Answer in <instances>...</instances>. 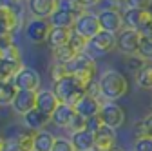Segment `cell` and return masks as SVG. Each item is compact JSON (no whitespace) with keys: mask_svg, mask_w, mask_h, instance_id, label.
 <instances>
[{"mask_svg":"<svg viewBox=\"0 0 152 151\" xmlns=\"http://www.w3.org/2000/svg\"><path fill=\"white\" fill-rule=\"evenodd\" d=\"M54 95L60 100V104L71 106L74 107L85 95H87V86L83 82H80L74 77H65L58 82H54Z\"/></svg>","mask_w":152,"mask_h":151,"instance_id":"cell-1","label":"cell"},{"mask_svg":"<svg viewBox=\"0 0 152 151\" xmlns=\"http://www.w3.org/2000/svg\"><path fill=\"white\" fill-rule=\"evenodd\" d=\"M98 84H100V98L107 102H114V100L121 98L129 91L127 78L118 71H105L100 77Z\"/></svg>","mask_w":152,"mask_h":151,"instance_id":"cell-2","label":"cell"},{"mask_svg":"<svg viewBox=\"0 0 152 151\" xmlns=\"http://www.w3.org/2000/svg\"><path fill=\"white\" fill-rule=\"evenodd\" d=\"M67 67H69V75H71V77L78 78L85 86L94 82V77H96V62H94V58L89 56L87 53L78 55L74 60H71L67 64Z\"/></svg>","mask_w":152,"mask_h":151,"instance_id":"cell-3","label":"cell"},{"mask_svg":"<svg viewBox=\"0 0 152 151\" xmlns=\"http://www.w3.org/2000/svg\"><path fill=\"white\" fill-rule=\"evenodd\" d=\"M72 31L76 35H80L83 36V38L91 40L94 38L100 31H102V26H100V20H98V15H94V13H89L85 11L83 15H80L78 18H76V22H74V27Z\"/></svg>","mask_w":152,"mask_h":151,"instance_id":"cell-4","label":"cell"},{"mask_svg":"<svg viewBox=\"0 0 152 151\" xmlns=\"http://www.w3.org/2000/svg\"><path fill=\"white\" fill-rule=\"evenodd\" d=\"M140 40H141V35L136 29H130V27H123L118 35H116V47L123 53V55H138L140 49Z\"/></svg>","mask_w":152,"mask_h":151,"instance_id":"cell-5","label":"cell"},{"mask_svg":"<svg viewBox=\"0 0 152 151\" xmlns=\"http://www.w3.org/2000/svg\"><path fill=\"white\" fill-rule=\"evenodd\" d=\"M98 117H100V120H102L103 126L112 127V129H118L125 122V113H123V109L118 104H114V102L102 104V109L98 113Z\"/></svg>","mask_w":152,"mask_h":151,"instance_id":"cell-6","label":"cell"},{"mask_svg":"<svg viewBox=\"0 0 152 151\" xmlns=\"http://www.w3.org/2000/svg\"><path fill=\"white\" fill-rule=\"evenodd\" d=\"M98 20H100L102 31H109V33H114V35H118L125 27L123 13H120L118 9H103V11H100L98 13Z\"/></svg>","mask_w":152,"mask_h":151,"instance_id":"cell-7","label":"cell"},{"mask_svg":"<svg viewBox=\"0 0 152 151\" xmlns=\"http://www.w3.org/2000/svg\"><path fill=\"white\" fill-rule=\"evenodd\" d=\"M123 22H125V27H130V29H136L138 33L143 31L150 22H152V11H143V9H129L123 13Z\"/></svg>","mask_w":152,"mask_h":151,"instance_id":"cell-8","label":"cell"},{"mask_svg":"<svg viewBox=\"0 0 152 151\" xmlns=\"http://www.w3.org/2000/svg\"><path fill=\"white\" fill-rule=\"evenodd\" d=\"M15 86L18 89H26V91H40V75L36 73V69L24 66L20 71L16 73V77L13 78Z\"/></svg>","mask_w":152,"mask_h":151,"instance_id":"cell-9","label":"cell"},{"mask_svg":"<svg viewBox=\"0 0 152 151\" xmlns=\"http://www.w3.org/2000/svg\"><path fill=\"white\" fill-rule=\"evenodd\" d=\"M51 29H53V26H51L49 20H45V18H33L26 27V35L31 42L40 44V42L47 40Z\"/></svg>","mask_w":152,"mask_h":151,"instance_id":"cell-10","label":"cell"},{"mask_svg":"<svg viewBox=\"0 0 152 151\" xmlns=\"http://www.w3.org/2000/svg\"><path fill=\"white\" fill-rule=\"evenodd\" d=\"M27 9L34 18H49L58 9V0H27Z\"/></svg>","mask_w":152,"mask_h":151,"instance_id":"cell-11","label":"cell"},{"mask_svg":"<svg viewBox=\"0 0 152 151\" xmlns=\"http://www.w3.org/2000/svg\"><path fill=\"white\" fill-rule=\"evenodd\" d=\"M36 93L38 91H26V89H18L16 97L13 100V109L18 113V115H26V113L33 111L36 107Z\"/></svg>","mask_w":152,"mask_h":151,"instance_id":"cell-12","label":"cell"},{"mask_svg":"<svg viewBox=\"0 0 152 151\" xmlns=\"http://www.w3.org/2000/svg\"><path fill=\"white\" fill-rule=\"evenodd\" d=\"M112 147H116V133L112 127L102 126L94 131V151H109Z\"/></svg>","mask_w":152,"mask_h":151,"instance_id":"cell-13","label":"cell"},{"mask_svg":"<svg viewBox=\"0 0 152 151\" xmlns=\"http://www.w3.org/2000/svg\"><path fill=\"white\" fill-rule=\"evenodd\" d=\"M74 109H76V113L78 115H82L83 118H94V117H98V113H100V109H102V102H100V98H96V97H91V95H85L78 104L74 106Z\"/></svg>","mask_w":152,"mask_h":151,"instance_id":"cell-14","label":"cell"},{"mask_svg":"<svg viewBox=\"0 0 152 151\" xmlns=\"http://www.w3.org/2000/svg\"><path fill=\"white\" fill-rule=\"evenodd\" d=\"M2 151H33V133H20L6 138Z\"/></svg>","mask_w":152,"mask_h":151,"instance_id":"cell-15","label":"cell"},{"mask_svg":"<svg viewBox=\"0 0 152 151\" xmlns=\"http://www.w3.org/2000/svg\"><path fill=\"white\" fill-rule=\"evenodd\" d=\"M89 47H92L96 53H109L116 47V35L109 31H100L94 38L89 40Z\"/></svg>","mask_w":152,"mask_h":151,"instance_id":"cell-16","label":"cell"},{"mask_svg":"<svg viewBox=\"0 0 152 151\" xmlns=\"http://www.w3.org/2000/svg\"><path fill=\"white\" fill-rule=\"evenodd\" d=\"M60 106V100L56 98L54 91H49V89H42L36 93V109H40L45 115H53L54 109Z\"/></svg>","mask_w":152,"mask_h":151,"instance_id":"cell-17","label":"cell"},{"mask_svg":"<svg viewBox=\"0 0 152 151\" xmlns=\"http://www.w3.org/2000/svg\"><path fill=\"white\" fill-rule=\"evenodd\" d=\"M16 26H18V13L11 7L0 6V36L13 35Z\"/></svg>","mask_w":152,"mask_h":151,"instance_id":"cell-18","label":"cell"},{"mask_svg":"<svg viewBox=\"0 0 152 151\" xmlns=\"http://www.w3.org/2000/svg\"><path fill=\"white\" fill-rule=\"evenodd\" d=\"M71 142L76 151H94V131H76L71 135Z\"/></svg>","mask_w":152,"mask_h":151,"instance_id":"cell-19","label":"cell"},{"mask_svg":"<svg viewBox=\"0 0 152 151\" xmlns=\"http://www.w3.org/2000/svg\"><path fill=\"white\" fill-rule=\"evenodd\" d=\"M71 36H72V29H69V27H53L45 42L49 44L51 49H56V47L69 44Z\"/></svg>","mask_w":152,"mask_h":151,"instance_id":"cell-20","label":"cell"},{"mask_svg":"<svg viewBox=\"0 0 152 151\" xmlns=\"http://www.w3.org/2000/svg\"><path fill=\"white\" fill-rule=\"evenodd\" d=\"M22 67H24L22 60H9V58L0 56V82L13 80Z\"/></svg>","mask_w":152,"mask_h":151,"instance_id":"cell-21","label":"cell"},{"mask_svg":"<svg viewBox=\"0 0 152 151\" xmlns=\"http://www.w3.org/2000/svg\"><path fill=\"white\" fill-rule=\"evenodd\" d=\"M74 115H76V109L74 107L60 104L58 107L54 109V113L51 115V122H54L58 127H69V124L74 118Z\"/></svg>","mask_w":152,"mask_h":151,"instance_id":"cell-22","label":"cell"},{"mask_svg":"<svg viewBox=\"0 0 152 151\" xmlns=\"http://www.w3.org/2000/svg\"><path fill=\"white\" fill-rule=\"evenodd\" d=\"M51 120V117L49 115H45V113H42L40 109H33V111H29V113H26L24 115V122H26V126L31 129V131H42L44 129V126L47 124Z\"/></svg>","mask_w":152,"mask_h":151,"instance_id":"cell-23","label":"cell"},{"mask_svg":"<svg viewBox=\"0 0 152 151\" xmlns=\"http://www.w3.org/2000/svg\"><path fill=\"white\" fill-rule=\"evenodd\" d=\"M54 135L49 131H34L33 133V151H53Z\"/></svg>","mask_w":152,"mask_h":151,"instance_id":"cell-24","label":"cell"},{"mask_svg":"<svg viewBox=\"0 0 152 151\" xmlns=\"http://www.w3.org/2000/svg\"><path fill=\"white\" fill-rule=\"evenodd\" d=\"M49 22H51L53 27H69V29H72L74 22H76V16L71 11H65V9L58 7L53 13V16L49 18Z\"/></svg>","mask_w":152,"mask_h":151,"instance_id":"cell-25","label":"cell"},{"mask_svg":"<svg viewBox=\"0 0 152 151\" xmlns=\"http://www.w3.org/2000/svg\"><path fill=\"white\" fill-rule=\"evenodd\" d=\"M78 55H82V53H78L71 44H65V46H62V47L53 49V60L58 62V64H69V62L74 60Z\"/></svg>","mask_w":152,"mask_h":151,"instance_id":"cell-26","label":"cell"},{"mask_svg":"<svg viewBox=\"0 0 152 151\" xmlns=\"http://www.w3.org/2000/svg\"><path fill=\"white\" fill-rule=\"evenodd\" d=\"M16 93H18V87L15 86L13 80L0 82V106H9V104H13Z\"/></svg>","mask_w":152,"mask_h":151,"instance_id":"cell-27","label":"cell"},{"mask_svg":"<svg viewBox=\"0 0 152 151\" xmlns=\"http://www.w3.org/2000/svg\"><path fill=\"white\" fill-rule=\"evenodd\" d=\"M136 84L143 89H152V66H145L140 73H136Z\"/></svg>","mask_w":152,"mask_h":151,"instance_id":"cell-28","label":"cell"},{"mask_svg":"<svg viewBox=\"0 0 152 151\" xmlns=\"http://www.w3.org/2000/svg\"><path fill=\"white\" fill-rule=\"evenodd\" d=\"M58 7L60 9H65V11H71L76 18L85 13V7H82L76 0H58Z\"/></svg>","mask_w":152,"mask_h":151,"instance_id":"cell-29","label":"cell"},{"mask_svg":"<svg viewBox=\"0 0 152 151\" xmlns=\"http://www.w3.org/2000/svg\"><path fill=\"white\" fill-rule=\"evenodd\" d=\"M145 62L147 60H143L140 55H130V56H127V60H125V66H127V69L130 71V73H140L143 67H145Z\"/></svg>","mask_w":152,"mask_h":151,"instance_id":"cell-30","label":"cell"},{"mask_svg":"<svg viewBox=\"0 0 152 151\" xmlns=\"http://www.w3.org/2000/svg\"><path fill=\"white\" fill-rule=\"evenodd\" d=\"M65 77H71L67 64H58V62H54V66L51 67V78H53L54 82H58V80H62V78H65Z\"/></svg>","mask_w":152,"mask_h":151,"instance_id":"cell-31","label":"cell"},{"mask_svg":"<svg viewBox=\"0 0 152 151\" xmlns=\"http://www.w3.org/2000/svg\"><path fill=\"white\" fill-rule=\"evenodd\" d=\"M136 129H138L140 135L150 137V138H152V113H150V115H147L143 120L136 122Z\"/></svg>","mask_w":152,"mask_h":151,"instance_id":"cell-32","label":"cell"},{"mask_svg":"<svg viewBox=\"0 0 152 151\" xmlns=\"http://www.w3.org/2000/svg\"><path fill=\"white\" fill-rule=\"evenodd\" d=\"M138 55L141 56L143 60H152V38H145V36H141Z\"/></svg>","mask_w":152,"mask_h":151,"instance_id":"cell-33","label":"cell"},{"mask_svg":"<svg viewBox=\"0 0 152 151\" xmlns=\"http://www.w3.org/2000/svg\"><path fill=\"white\" fill-rule=\"evenodd\" d=\"M69 44H71L76 51H78V53H83V51H85V47L89 46V40H87V38H83V36H80V35H76V33L72 31V36H71Z\"/></svg>","mask_w":152,"mask_h":151,"instance_id":"cell-34","label":"cell"},{"mask_svg":"<svg viewBox=\"0 0 152 151\" xmlns=\"http://www.w3.org/2000/svg\"><path fill=\"white\" fill-rule=\"evenodd\" d=\"M67 129H71L72 133H76V131H83V129H87V118H83L82 115H78V113H76L74 118L71 120V124H69V127H67Z\"/></svg>","mask_w":152,"mask_h":151,"instance_id":"cell-35","label":"cell"},{"mask_svg":"<svg viewBox=\"0 0 152 151\" xmlns=\"http://www.w3.org/2000/svg\"><path fill=\"white\" fill-rule=\"evenodd\" d=\"M53 151H76V149H74L71 138H62V137H58V138H54Z\"/></svg>","mask_w":152,"mask_h":151,"instance_id":"cell-36","label":"cell"},{"mask_svg":"<svg viewBox=\"0 0 152 151\" xmlns=\"http://www.w3.org/2000/svg\"><path fill=\"white\" fill-rule=\"evenodd\" d=\"M134 151H152V138L140 135L134 142Z\"/></svg>","mask_w":152,"mask_h":151,"instance_id":"cell-37","label":"cell"},{"mask_svg":"<svg viewBox=\"0 0 152 151\" xmlns=\"http://www.w3.org/2000/svg\"><path fill=\"white\" fill-rule=\"evenodd\" d=\"M125 4L129 9H143L148 11L152 6V0H125Z\"/></svg>","mask_w":152,"mask_h":151,"instance_id":"cell-38","label":"cell"},{"mask_svg":"<svg viewBox=\"0 0 152 151\" xmlns=\"http://www.w3.org/2000/svg\"><path fill=\"white\" fill-rule=\"evenodd\" d=\"M22 4V0H0V6H6V7H11L15 9V6Z\"/></svg>","mask_w":152,"mask_h":151,"instance_id":"cell-39","label":"cell"},{"mask_svg":"<svg viewBox=\"0 0 152 151\" xmlns=\"http://www.w3.org/2000/svg\"><path fill=\"white\" fill-rule=\"evenodd\" d=\"M82 7H87V6H92V4H98L100 0H76Z\"/></svg>","mask_w":152,"mask_h":151,"instance_id":"cell-40","label":"cell"},{"mask_svg":"<svg viewBox=\"0 0 152 151\" xmlns=\"http://www.w3.org/2000/svg\"><path fill=\"white\" fill-rule=\"evenodd\" d=\"M109 151H125V149H121V147H118V146H116V147H112V149H109Z\"/></svg>","mask_w":152,"mask_h":151,"instance_id":"cell-41","label":"cell"},{"mask_svg":"<svg viewBox=\"0 0 152 151\" xmlns=\"http://www.w3.org/2000/svg\"><path fill=\"white\" fill-rule=\"evenodd\" d=\"M2 146H4V138L0 137V151H2Z\"/></svg>","mask_w":152,"mask_h":151,"instance_id":"cell-42","label":"cell"}]
</instances>
